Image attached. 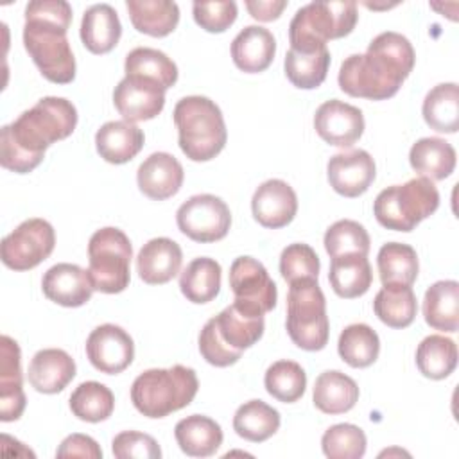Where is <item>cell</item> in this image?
<instances>
[{
    "label": "cell",
    "mask_w": 459,
    "mask_h": 459,
    "mask_svg": "<svg viewBox=\"0 0 459 459\" xmlns=\"http://www.w3.org/2000/svg\"><path fill=\"white\" fill-rule=\"evenodd\" d=\"M77 126V109L65 97H43L16 120L2 127L0 163L4 169L27 174L45 158L47 147L68 138Z\"/></svg>",
    "instance_id": "1"
},
{
    "label": "cell",
    "mask_w": 459,
    "mask_h": 459,
    "mask_svg": "<svg viewBox=\"0 0 459 459\" xmlns=\"http://www.w3.org/2000/svg\"><path fill=\"white\" fill-rule=\"evenodd\" d=\"M412 43L393 30L371 39L364 54H351L339 68V88L350 97L385 100L400 90L414 68Z\"/></svg>",
    "instance_id": "2"
},
{
    "label": "cell",
    "mask_w": 459,
    "mask_h": 459,
    "mask_svg": "<svg viewBox=\"0 0 459 459\" xmlns=\"http://www.w3.org/2000/svg\"><path fill=\"white\" fill-rule=\"evenodd\" d=\"M72 7L65 0H32L25 7L23 47L41 75L56 84L75 79V57L66 38Z\"/></svg>",
    "instance_id": "3"
},
{
    "label": "cell",
    "mask_w": 459,
    "mask_h": 459,
    "mask_svg": "<svg viewBox=\"0 0 459 459\" xmlns=\"http://www.w3.org/2000/svg\"><path fill=\"white\" fill-rule=\"evenodd\" d=\"M179 149L192 161H208L226 145L228 131L221 108L208 97L188 95L178 100L172 113Z\"/></svg>",
    "instance_id": "4"
},
{
    "label": "cell",
    "mask_w": 459,
    "mask_h": 459,
    "mask_svg": "<svg viewBox=\"0 0 459 459\" xmlns=\"http://www.w3.org/2000/svg\"><path fill=\"white\" fill-rule=\"evenodd\" d=\"M199 389L192 368L176 364L172 368H152L140 373L131 385L134 409L147 418H165L192 403Z\"/></svg>",
    "instance_id": "5"
},
{
    "label": "cell",
    "mask_w": 459,
    "mask_h": 459,
    "mask_svg": "<svg viewBox=\"0 0 459 459\" xmlns=\"http://www.w3.org/2000/svg\"><path fill=\"white\" fill-rule=\"evenodd\" d=\"M357 20L355 2H310L299 7L290 20V48L299 52L325 48L330 39L348 36L355 29Z\"/></svg>",
    "instance_id": "6"
},
{
    "label": "cell",
    "mask_w": 459,
    "mask_h": 459,
    "mask_svg": "<svg viewBox=\"0 0 459 459\" xmlns=\"http://www.w3.org/2000/svg\"><path fill=\"white\" fill-rule=\"evenodd\" d=\"M439 206V192L429 178H414L403 185L384 188L375 203L373 213L380 226L394 231H412Z\"/></svg>",
    "instance_id": "7"
},
{
    "label": "cell",
    "mask_w": 459,
    "mask_h": 459,
    "mask_svg": "<svg viewBox=\"0 0 459 459\" xmlns=\"http://www.w3.org/2000/svg\"><path fill=\"white\" fill-rule=\"evenodd\" d=\"M289 285L287 333L298 348L319 351L326 346L330 335L325 294L317 280L312 278L298 280Z\"/></svg>",
    "instance_id": "8"
},
{
    "label": "cell",
    "mask_w": 459,
    "mask_h": 459,
    "mask_svg": "<svg viewBox=\"0 0 459 459\" xmlns=\"http://www.w3.org/2000/svg\"><path fill=\"white\" fill-rule=\"evenodd\" d=\"M133 246L129 237L113 226L97 230L88 242V273L95 290L118 294L127 289L131 280Z\"/></svg>",
    "instance_id": "9"
},
{
    "label": "cell",
    "mask_w": 459,
    "mask_h": 459,
    "mask_svg": "<svg viewBox=\"0 0 459 459\" xmlns=\"http://www.w3.org/2000/svg\"><path fill=\"white\" fill-rule=\"evenodd\" d=\"M56 246V231L45 219L23 221L16 230L4 237L0 256L13 271H29L47 260Z\"/></svg>",
    "instance_id": "10"
},
{
    "label": "cell",
    "mask_w": 459,
    "mask_h": 459,
    "mask_svg": "<svg viewBox=\"0 0 459 459\" xmlns=\"http://www.w3.org/2000/svg\"><path fill=\"white\" fill-rule=\"evenodd\" d=\"M230 287L235 294L233 305L249 316H264L276 307V285L264 264L253 256L233 260L230 267Z\"/></svg>",
    "instance_id": "11"
},
{
    "label": "cell",
    "mask_w": 459,
    "mask_h": 459,
    "mask_svg": "<svg viewBox=\"0 0 459 459\" xmlns=\"http://www.w3.org/2000/svg\"><path fill=\"white\" fill-rule=\"evenodd\" d=\"M176 222L190 240L206 244L224 238L231 226L228 204L213 194H197L186 199L176 212Z\"/></svg>",
    "instance_id": "12"
},
{
    "label": "cell",
    "mask_w": 459,
    "mask_h": 459,
    "mask_svg": "<svg viewBox=\"0 0 459 459\" xmlns=\"http://www.w3.org/2000/svg\"><path fill=\"white\" fill-rule=\"evenodd\" d=\"M86 357L100 373H122L134 359L133 337L118 325H100L86 339Z\"/></svg>",
    "instance_id": "13"
},
{
    "label": "cell",
    "mask_w": 459,
    "mask_h": 459,
    "mask_svg": "<svg viewBox=\"0 0 459 459\" xmlns=\"http://www.w3.org/2000/svg\"><path fill=\"white\" fill-rule=\"evenodd\" d=\"M113 104L124 120L134 124L158 117L165 106V90L151 79L126 75L113 91Z\"/></svg>",
    "instance_id": "14"
},
{
    "label": "cell",
    "mask_w": 459,
    "mask_h": 459,
    "mask_svg": "<svg viewBox=\"0 0 459 459\" xmlns=\"http://www.w3.org/2000/svg\"><path fill=\"white\" fill-rule=\"evenodd\" d=\"M316 133L330 145L351 147L364 133V115L359 108L330 99L323 102L314 115Z\"/></svg>",
    "instance_id": "15"
},
{
    "label": "cell",
    "mask_w": 459,
    "mask_h": 459,
    "mask_svg": "<svg viewBox=\"0 0 459 459\" xmlns=\"http://www.w3.org/2000/svg\"><path fill=\"white\" fill-rule=\"evenodd\" d=\"M330 186L344 197L362 195L377 176L375 160L364 149L333 154L326 165Z\"/></svg>",
    "instance_id": "16"
},
{
    "label": "cell",
    "mask_w": 459,
    "mask_h": 459,
    "mask_svg": "<svg viewBox=\"0 0 459 459\" xmlns=\"http://www.w3.org/2000/svg\"><path fill=\"white\" fill-rule=\"evenodd\" d=\"M251 212L264 228L278 230L292 222L298 212V197L283 179H267L253 194Z\"/></svg>",
    "instance_id": "17"
},
{
    "label": "cell",
    "mask_w": 459,
    "mask_h": 459,
    "mask_svg": "<svg viewBox=\"0 0 459 459\" xmlns=\"http://www.w3.org/2000/svg\"><path fill=\"white\" fill-rule=\"evenodd\" d=\"M41 289L43 294L61 305V307H68V308H75V307H82L84 303L90 301L95 287L93 281L90 278V273L75 264H68V262H61L52 265L41 280Z\"/></svg>",
    "instance_id": "18"
},
{
    "label": "cell",
    "mask_w": 459,
    "mask_h": 459,
    "mask_svg": "<svg viewBox=\"0 0 459 459\" xmlns=\"http://www.w3.org/2000/svg\"><path fill=\"white\" fill-rule=\"evenodd\" d=\"M183 179V165L169 152H152L140 163L136 172L140 192L154 201H165L176 195Z\"/></svg>",
    "instance_id": "19"
},
{
    "label": "cell",
    "mask_w": 459,
    "mask_h": 459,
    "mask_svg": "<svg viewBox=\"0 0 459 459\" xmlns=\"http://www.w3.org/2000/svg\"><path fill=\"white\" fill-rule=\"evenodd\" d=\"M0 420L14 421L25 411V393L22 380L20 346L9 335L0 339Z\"/></svg>",
    "instance_id": "20"
},
{
    "label": "cell",
    "mask_w": 459,
    "mask_h": 459,
    "mask_svg": "<svg viewBox=\"0 0 459 459\" xmlns=\"http://www.w3.org/2000/svg\"><path fill=\"white\" fill-rule=\"evenodd\" d=\"M183 264L179 244L167 237L151 238L136 256L138 276L149 285H163L170 281Z\"/></svg>",
    "instance_id": "21"
},
{
    "label": "cell",
    "mask_w": 459,
    "mask_h": 459,
    "mask_svg": "<svg viewBox=\"0 0 459 459\" xmlns=\"http://www.w3.org/2000/svg\"><path fill=\"white\" fill-rule=\"evenodd\" d=\"M75 360L59 348L39 350L29 364V384L43 394L61 393L75 377Z\"/></svg>",
    "instance_id": "22"
},
{
    "label": "cell",
    "mask_w": 459,
    "mask_h": 459,
    "mask_svg": "<svg viewBox=\"0 0 459 459\" xmlns=\"http://www.w3.org/2000/svg\"><path fill=\"white\" fill-rule=\"evenodd\" d=\"M276 54L273 32L260 25L244 27L231 41V59L246 74H258L271 66Z\"/></svg>",
    "instance_id": "23"
},
{
    "label": "cell",
    "mask_w": 459,
    "mask_h": 459,
    "mask_svg": "<svg viewBox=\"0 0 459 459\" xmlns=\"http://www.w3.org/2000/svg\"><path fill=\"white\" fill-rule=\"evenodd\" d=\"M143 131L127 120H109L95 133V147L108 163L131 161L143 147Z\"/></svg>",
    "instance_id": "24"
},
{
    "label": "cell",
    "mask_w": 459,
    "mask_h": 459,
    "mask_svg": "<svg viewBox=\"0 0 459 459\" xmlns=\"http://www.w3.org/2000/svg\"><path fill=\"white\" fill-rule=\"evenodd\" d=\"M122 36V23L109 4L90 5L81 20V41L91 54L111 52Z\"/></svg>",
    "instance_id": "25"
},
{
    "label": "cell",
    "mask_w": 459,
    "mask_h": 459,
    "mask_svg": "<svg viewBox=\"0 0 459 459\" xmlns=\"http://www.w3.org/2000/svg\"><path fill=\"white\" fill-rule=\"evenodd\" d=\"M174 437L183 454L190 457H210L222 445V429L208 416L190 414L176 423Z\"/></svg>",
    "instance_id": "26"
},
{
    "label": "cell",
    "mask_w": 459,
    "mask_h": 459,
    "mask_svg": "<svg viewBox=\"0 0 459 459\" xmlns=\"http://www.w3.org/2000/svg\"><path fill=\"white\" fill-rule=\"evenodd\" d=\"M425 323L439 332H457L459 328V283L455 280H439L432 283L423 296Z\"/></svg>",
    "instance_id": "27"
},
{
    "label": "cell",
    "mask_w": 459,
    "mask_h": 459,
    "mask_svg": "<svg viewBox=\"0 0 459 459\" xmlns=\"http://www.w3.org/2000/svg\"><path fill=\"white\" fill-rule=\"evenodd\" d=\"M328 281L339 298L353 299L364 296L373 281V271L368 256L350 253L332 258Z\"/></svg>",
    "instance_id": "28"
},
{
    "label": "cell",
    "mask_w": 459,
    "mask_h": 459,
    "mask_svg": "<svg viewBox=\"0 0 459 459\" xmlns=\"http://www.w3.org/2000/svg\"><path fill=\"white\" fill-rule=\"evenodd\" d=\"M312 400L325 414H342L355 407L359 400V385L342 371H323L316 378Z\"/></svg>",
    "instance_id": "29"
},
{
    "label": "cell",
    "mask_w": 459,
    "mask_h": 459,
    "mask_svg": "<svg viewBox=\"0 0 459 459\" xmlns=\"http://www.w3.org/2000/svg\"><path fill=\"white\" fill-rule=\"evenodd\" d=\"M455 149L437 136L420 138L409 151L411 167L430 181L448 178L455 169Z\"/></svg>",
    "instance_id": "30"
},
{
    "label": "cell",
    "mask_w": 459,
    "mask_h": 459,
    "mask_svg": "<svg viewBox=\"0 0 459 459\" xmlns=\"http://www.w3.org/2000/svg\"><path fill=\"white\" fill-rule=\"evenodd\" d=\"M133 27L152 38L169 36L179 23V7L170 0H127Z\"/></svg>",
    "instance_id": "31"
},
{
    "label": "cell",
    "mask_w": 459,
    "mask_h": 459,
    "mask_svg": "<svg viewBox=\"0 0 459 459\" xmlns=\"http://www.w3.org/2000/svg\"><path fill=\"white\" fill-rule=\"evenodd\" d=\"M219 337L235 351H244L256 344L264 335V316H249L233 303L213 317Z\"/></svg>",
    "instance_id": "32"
},
{
    "label": "cell",
    "mask_w": 459,
    "mask_h": 459,
    "mask_svg": "<svg viewBox=\"0 0 459 459\" xmlns=\"http://www.w3.org/2000/svg\"><path fill=\"white\" fill-rule=\"evenodd\" d=\"M221 264L208 256L194 258L179 276L181 294L197 305L208 303L217 298L221 290Z\"/></svg>",
    "instance_id": "33"
},
{
    "label": "cell",
    "mask_w": 459,
    "mask_h": 459,
    "mask_svg": "<svg viewBox=\"0 0 459 459\" xmlns=\"http://www.w3.org/2000/svg\"><path fill=\"white\" fill-rule=\"evenodd\" d=\"M427 126L437 133L452 134L459 129V88L455 82L434 86L421 106Z\"/></svg>",
    "instance_id": "34"
},
{
    "label": "cell",
    "mask_w": 459,
    "mask_h": 459,
    "mask_svg": "<svg viewBox=\"0 0 459 459\" xmlns=\"http://www.w3.org/2000/svg\"><path fill=\"white\" fill-rule=\"evenodd\" d=\"M375 316L391 328H407L418 312L411 285H384L373 299Z\"/></svg>",
    "instance_id": "35"
},
{
    "label": "cell",
    "mask_w": 459,
    "mask_h": 459,
    "mask_svg": "<svg viewBox=\"0 0 459 459\" xmlns=\"http://www.w3.org/2000/svg\"><path fill=\"white\" fill-rule=\"evenodd\" d=\"M377 267L382 285H412L420 271L414 247L403 242L384 244L377 255Z\"/></svg>",
    "instance_id": "36"
},
{
    "label": "cell",
    "mask_w": 459,
    "mask_h": 459,
    "mask_svg": "<svg viewBox=\"0 0 459 459\" xmlns=\"http://www.w3.org/2000/svg\"><path fill=\"white\" fill-rule=\"evenodd\" d=\"M280 421V412L274 407L262 400H249L237 409L233 430L251 443H262L276 434Z\"/></svg>",
    "instance_id": "37"
},
{
    "label": "cell",
    "mask_w": 459,
    "mask_h": 459,
    "mask_svg": "<svg viewBox=\"0 0 459 459\" xmlns=\"http://www.w3.org/2000/svg\"><path fill=\"white\" fill-rule=\"evenodd\" d=\"M126 75H138L156 81L163 90H169L178 81L176 63L161 50L151 47H136L126 56Z\"/></svg>",
    "instance_id": "38"
},
{
    "label": "cell",
    "mask_w": 459,
    "mask_h": 459,
    "mask_svg": "<svg viewBox=\"0 0 459 459\" xmlns=\"http://www.w3.org/2000/svg\"><path fill=\"white\" fill-rule=\"evenodd\" d=\"M287 79L301 90H314L323 84L330 68L328 48H319L314 52H299L289 48L283 61Z\"/></svg>",
    "instance_id": "39"
},
{
    "label": "cell",
    "mask_w": 459,
    "mask_h": 459,
    "mask_svg": "<svg viewBox=\"0 0 459 459\" xmlns=\"http://www.w3.org/2000/svg\"><path fill=\"white\" fill-rule=\"evenodd\" d=\"M337 351L348 366L368 368L380 353L378 333L366 323L348 325L339 335Z\"/></svg>",
    "instance_id": "40"
},
{
    "label": "cell",
    "mask_w": 459,
    "mask_h": 459,
    "mask_svg": "<svg viewBox=\"0 0 459 459\" xmlns=\"http://www.w3.org/2000/svg\"><path fill=\"white\" fill-rule=\"evenodd\" d=\"M416 366L430 380L446 378L457 366L455 342L439 333L425 337L416 348Z\"/></svg>",
    "instance_id": "41"
},
{
    "label": "cell",
    "mask_w": 459,
    "mask_h": 459,
    "mask_svg": "<svg viewBox=\"0 0 459 459\" xmlns=\"http://www.w3.org/2000/svg\"><path fill=\"white\" fill-rule=\"evenodd\" d=\"M115 409V396L109 387L100 382L88 380L79 384L70 394V411L75 418L99 423L108 420Z\"/></svg>",
    "instance_id": "42"
},
{
    "label": "cell",
    "mask_w": 459,
    "mask_h": 459,
    "mask_svg": "<svg viewBox=\"0 0 459 459\" xmlns=\"http://www.w3.org/2000/svg\"><path fill=\"white\" fill-rule=\"evenodd\" d=\"M264 385L278 402L294 403L305 394L307 373L294 360H276L267 368Z\"/></svg>",
    "instance_id": "43"
},
{
    "label": "cell",
    "mask_w": 459,
    "mask_h": 459,
    "mask_svg": "<svg viewBox=\"0 0 459 459\" xmlns=\"http://www.w3.org/2000/svg\"><path fill=\"white\" fill-rule=\"evenodd\" d=\"M325 249L330 255V258L341 256V255H364L369 253V235L362 224L351 219H341L333 222L326 233H325Z\"/></svg>",
    "instance_id": "44"
},
{
    "label": "cell",
    "mask_w": 459,
    "mask_h": 459,
    "mask_svg": "<svg viewBox=\"0 0 459 459\" xmlns=\"http://www.w3.org/2000/svg\"><path fill=\"white\" fill-rule=\"evenodd\" d=\"M366 434L353 423L332 425L321 437L323 454L330 459H359L366 454Z\"/></svg>",
    "instance_id": "45"
},
{
    "label": "cell",
    "mask_w": 459,
    "mask_h": 459,
    "mask_svg": "<svg viewBox=\"0 0 459 459\" xmlns=\"http://www.w3.org/2000/svg\"><path fill=\"white\" fill-rule=\"evenodd\" d=\"M280 273L285 281L292 283L298 280L319 276V256L317 253L303 242L289 244L280 255Z\"/></svg>",
    "instance_id": "46"
},
{
    "label": "cell",
    "mask_w": 459,
    "mask_h": 459,
    "mask_svg": "<svg viewBox=\"0 0 459 459\" xmlns=\"http://www.w3.org/2000/svg\"><path fill=\"white\" fill-rule=\"evenodd\" d=\"M192 14L195 23L206 32H224L237 20V4L233 0L194 2Z\"/></svg>",
    "instance_id": "47"
},
{
    "label": "cell",
    "mask_w": 459,
    "mask_h": 459,
    "mask_svg": "<svg viewBox=\"0 0 459 459\" xmlns=\"http://www.w3.org/2000/svg\"><path fill=\"white\" fill-rule=\"evenodd\" d=\"M111 452L117 459H160L161 457V448L158 441L138 430H124L117 434L111 441Z\"/></svg>",
    "instance_id": "48"
},
{
    "label": "cell",
    "mask_w": 459,
    "mask_h": 459,
    "mask_svg": "<svg viewBox=\"0 0 459 459\" xmlns=\"http://www.w3.org/2000/svg\"><path fill=\"white\" fill-rule=\"evenodd\" d=\"M199 353L203 355V359L215 366V368H226V366H231L235 364L242 353L240 351H235L231 350L217 333V328H215V323H213V317L206 321V325L203 326V330L199 332Z\"/></svg>",
    "instance_id": "49"
},
{
    "label": "cell",
    "mask_w": 459,
    "mask_h": 459,
    "mask_svg": "<svg viewBox=\"0 0 459 459\" xmlns=\"http://www.w3.org/2000/svg\"><path fill=\"white\" fill-rule=\"evenodd\" d=\"M56 457L100 459L102 450L93 437H90L86 434H70L61 441L59 448L56 450Z\"/></svg>",
    "instance_id": "50"
},
{
    "label": "cell",
    "mask_w": 459,
    "mask_h": 459,
    "mask_svg": "<svg viewBox=\"0 0 459 459\" xmlns=\"http://www.w3.org/2000/svg\"><path fill=\"white\" fill-rule=\"evenodd\" d=\"M285 7H287L285 0H247L246 2V9L258 22H273L280 18Z\"/></svg>",
    "instance_id": "51"
}]
</instances>
